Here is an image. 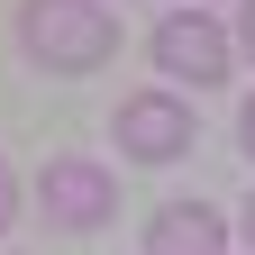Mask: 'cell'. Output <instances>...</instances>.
Instances as JSON below:
<instances>
[{"label":"cell","mask_w":255,"mask_h":255,"mask_svg":"<svg viewBox=\"0 0 255 255\" xmlns=\"http://www.w3.org/2000/svg\"><path fill=\"white\" fill-rule=\"evenodd\" d=\"M18 37H27V55H37L46 73H91V64H110L119 27L91 9V0H27V9H18Z\"/></svg>","instance_id":"obj_1"},{"label":"cell","mask_w":255,"mask_h":255,"mask_svg":"<svg viewBox=\"0 0 255 255\" xmlns=\"http://www.w3.org/2000/svg\"><path fill=\"white\" fill-rule=\"evenodd\" d=\"M110 137H119V155H137V164H173V155H191V101L137 91V101L110 110Z\"/></svg>","instance_id":"obj_2"},{"label":"cell","mask_w":255,"mask_h":255,"mask_svg":"<svg viewBox=\"0 0 255 255\" xmlns=\"http://www.w3.org/2000/svg\"><path fill=\"white\" fill-rule=\"evenodd\" d=\"M37 201H46L55 228H101V219H119V173H101L91 155H55Z\"/></svg>","instance_id":"obj_3"},{"label":"cell","mask_w":255,"mask_h":255,"mask_svg":"<svg viewBox=\"0 0 255 255\" xmlns=\"http://www.w3.org/2000/svg\"><path fill=\"white\" fill-rule=\"evenodd\" d=\"M155 64H164L173 82H201V91H210L219 73H228V27L191 0V9H173L164 27H155Z\"/></svg>","instance_id":"obj_4"},{"label":"cell","mask_w":255,"mask_h":255,"mask_svg":"<svg viewBox=\"0 0 255 255\" xmlns=\"http://www.w3.org/2000/svg\"><path fill=\"white\" fill-rule=\"evenodd\" d=\"M146 255H228V219L210 201H164L146 219Z\"/></svg>","instance_id":"obj_5"},{"label":"cell","mask_w":255,"mask_h":255,"mask_svg":"<svg viewBox=\"0 0 255 255\" xmlns=\"http://www.w3.org/2000/svg\"><path fill=\"white\" fill-rule=\"evenodd\" d=\"M18 219V182H9V164H0V228Z\"/></svg>","instance_id":"obj_6"},{"label":"cell","mask_w":255,"mask_h":255,"mask_svg":"<svg viewBox=\"0 0 255 255\" xmlns=\"http://www.w3.org/2000/svg\"><path fill=\"white\" fill-rule=\"evenodd\" d=\"M237 137H246V155H255V101H246V119H237Z\"/></svg>","instance_id":"obj_7"},{"label":"cell","mask_w":255,"mask_h":255,"mask_svg":"<svg viewBox=\"0 0 255 255\" xmlns=\"http://www.w3.org/2000/svg\"><path fill=\"white\" fill-rule=\"evenodd\" d=\"M237 27H246V55H255V0H246V18H237Z\"/></svg>","instance_id":"obj_8"},{"label":"cell","mask_w":255,"mask_h":255,"mask_svg":"<svg viewBox=\"0 0 255 255\" xmlns=\"http://www.w3.org/2000/svg\"><path fill=\"white\" fill-rule=\"evenodd\" d=\"M246 237H255V201H246Z\"/></svg>","instance_id":"obj_9"}]
</instances>
